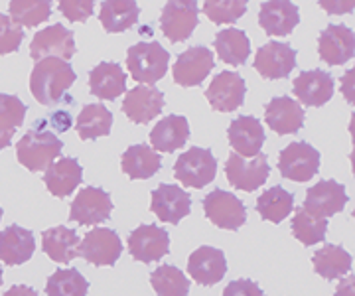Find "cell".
Wrapping results in <instances>:
<instances>
[{
  "label": "cell",
  "instance_id": "obj_1",
  "mask_svg": "<svg viewBox=\"0 0 355 296\" xmlns=\"http://www.w3.org/2000/svg\"><path fill=\"white\" fill-rule=\"evenodd\" d=\"M76 71L67 62L46 58L42 62H36L32 69L30 91L40 105L51 107L64 99L65 91L76 83Z\"/></svg>",
  "mask_w": 355,
  "mask_h": 296
},
{
  "label": "cell",
  "instance_id": "obj_2",
  "mask_svg": "<svg viewBox=\"0 0 355 296\" xmlns=\"http://www.w3.org/2000/svg\"><path fill=\"white\" fill-rule=\"evenodd\" d=\"M62 148L64 142L55 137V132L34 127L16 144V156L30 172H40L53 164V160L62 155Z\"/></svg>",
  "mask_w": 355,
  "mask_h": 296
},
{
  "label": "cell",
  "instance_id": "obj_3",
  "mask_svg": "<svg viewBox=\"0 0 355 296\" xmlns=\"http://www.w3.org/2000/svg\"><path fill=\"white\" fill-rule=\"evenodd\" d=\"M170 53L158 42H139L128 48L127 65L130 76L140 85H154L168 71Z\"/></svg>",
  "mask_w": 355,
  "mask_h": 296
},
{
  "label": "cell",
  "instance_id": "obj_4",
  "mask_svg": "<svg viewBox=\"0 0 355 296\" xmlns=\"http://www.w3.org/2000/svg\"><path fill=\"white\" fill-rule=\"evenodd\" d=\"M217 174V160L209 148L191 146L174 164V176L186 188H205Z\"/></svg>",
  "mask_w": 355,
  "mask_h": 296
},
{
  "label": "cell",
  "instance_id": "obj_5",
  "mask_svg": "<svg viewBox=\"0 0 355 296\" xmlns=\"http://www.w3.org/2000/svg\"><path fill=\"white\" fill-rule=\"evenodd\" d=\"M203 211H205V218L214 225L221 229H229V232L241 229L247 219V209L241 200L235 193L225 192L221 188H217L203 198Z\"/></svg>",
  "mask_w": 355,
  "mask_h": 296
},
{
  "label": "cell",
  "instance_id": "obj_6",
  "mask_svg": "<svg viewBox=\"0 0 355 296\" xmlns=\"http://www.w3.org/2000/svg\"><path fill=\"white\" fill-rule=\"evenodd\" d=\"M279 170L288 180L308 182L320 170V153L308 142H291L280 150Z\"/></svg>",
  "mask_w": 355,
  "mask_h": 296
},
{
  "label": "cell",
  "instance_id": "obj_7",
  "mask_svg": "<svg viewBox=\"0 0 355 296\" xmlns=\"http://www.w3.org/2000/svg\"><path fill=\"white\" fill-rule=\"evenodd\" d=\"M123 253L119 235L109 227H95L83 237L77 247V255L95 267H113Z\"/></svg>",
  "mask_w": 355,
  "mask_h": 296
},
{
  "label": "cell",
  "instance_id": "obj_8",
  "mask_svg": "<svg viewBox=\"0 0 355 296\" xmlns=\"http://www.w3.org/2000/svg\"><path fill=\"white\" fill-rule=\"evenodd\" d=\"M73 53H76L73 32L67 30L64 24H53V26L40 30L30 44V55L36 62H42L46 58H55V60L67 62L73 58Z\"/></svg>",
  "mask_w": 355,
  "mask_h": 296
},
{
  "label": "cell",
  "instance_id": "obj_9",
  "mask_svg": "<svg viewBox=\"0 0 355 296\" xmlns=\"http://www.w3.org/2000/svg\"><path fill=\"white\" fill-rule=\"evenodd\" d=\"M113 202L111 195L103 192L101 188L87 186L77 193L76 200L71 202L69 209V221L79 225H97L111 218Z\"/></svg>",
  "mask_w": 355,
  "mask_h": 296
},
{
  "label": "cell",
  "instance_id": "obj_10",
  "mask_svg": "<svg viewBox=\"0 0 355 296\" xmlns=\"http://www.w3.org/2000/svg\"><path fill=\"white\" fill-rule=\"evenodd\" d=\"M268 158L266 155L254 156L253 160H245L235 153L229 155L227 162H225V174H227L229 184L235 190H243V192H254L259 190L268 178Z\"/></svg>",
  "mask_w": 355,
  "mask_h": 296
},
{
  "label": "cell",
  "instance_id": "obj_11",
  "mask_svg": "<svg viewBox=\"0 0 355 296\" xmlns=\"http://www.w3.org/2000/svg\"><path fill=\"white\" fill-rule=\"evenodd\" d=\"M245 93H247L245 79L237 71H221L209 83L205 97L217 113H231L241 107L245 101Z\"/></svg>",
  "mask_w": 355,
  "mask_h": 296
},
{
  "label": "cell",
  "instance_id": "obj_12",
  "mask_svg": "<svg viewBox=\"0 0 355 296\" xmlns=\"http://www.w3.org/2000/svg\"><path fill=\"white\" fill-rule=\"evenodd\" d=\"M216 65L214 52L203 48V46H193L184 53H180L174 64V81L182 87H196L203 79L211 73Z\"/></svg>",
  "mask_w": 355,
  "mask_h": 296
},
{
  "label": "cell",
  "instance_id": "obj_13",
  "mask_svg": "<svg viewBox=\"0 0 355 296\" xmlns=\"http://www.w3.org/2000/svg\"><path fill=\"white\" fill-rule=\"evenodd\" d=\"M128 251L135 261L140 263H154L168 255L170 251V237L158 225H139L128 235Z\"/></svg>",
  "mask_w": 355,
  "mask_h": 296
},
{
  "label": "cell",
  "instance_id": "obj_14",
  "mask_svg": "<svg viewBox=\"0 0 355 296\" xmlns=\"http://www.w3.org/2000/svg\"><path fill=\"white\" fill-rule=\"evenodd\" d=\"M345 204H347L345 186L336 180H322L308 190L302 207L314 218L326 219L340 214Z\"/></svg>",
  "mask_w": 355,
  "mask_h": 296
},
{
  "label": "cell",
  "instance_id": "obj_15",
  "mask_svg": "<svg viewBox=\"0 0 355 296\" xmlns=\"http://www.w3.org/2000/svg\"><path fill=\"white\" fill-rule=\"evenodd\" d=\"M160 28L166 38L174 44L188 40L198 28V4L191 0L168 2L162 10Z\"/></svg>",
  "mask_w": 355,
  "mask_h": 296
},
{
  "label": "cell",
  "instance_id": "obj_16",
  "mask_svg": "<svg viewBox=\"0 0 355 296\" xmlns=\"http://www.w3.org/2000/svg\"><path fill=\"white\" fill-rule=\"evenodd\" d=\"M150 209L164 223H180L186 216H190V193L174 184H160L150 195Z\"/></svg>",
  "mask_w": 355,
  "mask_h": 296
},
{
  "label": "cell",
  "instance_id": "obj_17",
  "mask_svg": "<svg viewBox=\"0 0 355 296\" xmlns=\"http://www.w3.org/2000/svg\"><path fill=\"white\" fill-rule=\"evenodd\" d=\"M296 67V50L284 42H268L254 55V69L265 79L288 78Z\"/></svg>",
  "mask_w": 355,
  "mask_h": 296
},
{
  "label": "cell",
  "instance_id": "obj_18",
  "mask_svg": "<svg viewBox=\"0 0 355 296\" xmlns=\"http://www.w3.org/2000/svg\"><path fill=\"white\" fill-rule=\"evenodd\" d=\"M318 52L328 65L347 64L355 53V34L343 24H330L318 38Z\"/></svg>",
  "mask_w": 355,
  "mask_h": 296
},
{
  "label": "cell",
  "instance_id": "obj_19",
  "mask_svg": "<svg viewBox=\"0 0 355 296\" xmlns=\"http://www.w3.org/2000/svg\"><path fill=\"white\" fill-rule=\"evenodd\" d=\"M162 107H164V93L156 89L154 85H137L135 89L128 91L123 101L125 115L137 125L150 123L162 113Z\"/></svg>",
  "mask_w": 355,
  "mask_h": 296
},
{
  "label": "cell",
  "instance_id": "obj_20",
  "mask_svg": "<svg viewBox=\"0 0 355 296\" xmlns=\"http://www.w3.org/2000/svg\"><path fill=\"white\" fill-rule=\"evenodd\" d=\"M188 272L198 284H203V286L217 284L227 272V261H225L223 251L209 245L198 247L190 255Z\"/></svg>",
  "mask_w": 355,
  "mask_h": 296
},
{
  "label": "cell",
  "instance_id": "obj_21",
  "mask_svg": "<svg viewBox=\"0 0 355 296\" xmlns=\"http://www.w3.org/2000/svg\"><path fill=\"white\" fill-rule=\"evenodd\" d=\"M229 144L233 146L235 155L241 158H254L261 155L263 142H265V129L259 119L249 115L237 116L227 130Z\"/></svg>",
  "mask_w": 355,
  "mask_h": 296
},
{
  "label": "cell",
  "instance_id": "obj_22",
  "mask_svg": "<svg viewBox=\"0 0 355 296\" xmlns=\"http://www.w3.org/2000/svg\"><path fill=\"white\" fill-rule=\"evenodd\" d=\"M265 123L277 134H294L304 125V109L291 97H275L265 107Z\"/></svg>",
  "mask_w": 355,
  "mask_h": 296
},
{
  "label": "cell",
  "instance_id": "obj_23",
  "mask_svg": "<svg viewBox=\"0 0 355 296\" xmlns=\"http://www.w3.org/2000/svg\"><path fill=\"white\" fill-rule=\"evenodd\" d=\"M300 22L298 6L286 0L263 2L259 10V24L268 36H288Z\"/></svg>",
  "mask_w": 355,
  "mask_h": 296
},
{
  "label": "cell",
  "instance_id": "obj_24",
  "mask_svg": "<svg viewBox=\"0 0 355 296\" xmlns=\"http://www.w3.org/2000/svg\"><path fill=\"white\" fill-rule=\"evenodd\" d=\"M36 251V239L30 229L8 225L0 232V261L8 267H18L30 261Z\"/></svg>",
  "mask_w": 355,
  "mask_h": 296
},
{
  "label": "cell",
  "instance_id": "obj_25",
  "mask_svg": "<svg viewBox=\"0 0 355 296\" xmlns=\"http://www.w3.org/2000/svg\"><path fill=\"white\" fill-rule=\"evenodd\" d=\"M294 95L306 107H322L334 95V78L322 69H308L294 79Z\"/></svg>",
  "mask_w": 355,
  "mask_h": 296
},
{
  "label": "cell",
  "instance_id": "obj_26",
  "mask_svg": "<svg viewBox=\"0 0 355 296\" xmlns=\"http://www.w3.org/2000/svg\"><path fill=\"white\" fill-rule=\"evenodd\" d=\"M190 139V125L188 119L180 115H168L162 121L156 123V127L150 130V144L156 153H174L182 148Z\"/></svg>",
  "mask_w": 355,
  "mask_h": 296
},
{
  "label": "cell",
  "instance_id": "obj_27",
  "mask_svg": "<svg viewBox=\"0 0 355 296\" xmlns=\"http://www.w3.org/2000/svg\"><path fill=\"white\" fill-rule=\"evenodd\" d=\"M89 89L95 97L114 101L127 91V76L123 67L113 62H103L89 73Z\"/></svg>",
  "mask_w": 355,
  "mask_h": 296
},
{
  "label": "cell",
  "instance_id": "obj_28",
  "mask_svg": "<svg viewBox=\"0 0 355 296\" xmlns=\"http://www.w3.org/2000/svg\"><path fill=\"white\" fill-rule=\"evenodd\" d=\"M83 180V168L76 158H62L46 168L44 184L55 198H67Z\"/></svg>",
  "mask_w": 355,
  "mask_h": 296
},
{
  "label": "cell",
  "instance_id": "obj_29",
  "mask_svg": "<svg viewBox=\"0 0 355 296\" xmlns=\"http://www.w3.org/2000/svg\"><path fill=\"white\" fill-rule=\"evenodd\" d=\"M121 166L130 180H146V178H153L160 170L162 158L158 153H154L150 146L135 144L125 150V155L121 158Z\"/></svg>",
  "mask_w": 355,
  "mask_h": 296
},
{
  "label": "cell",
  "instance_id": "obj_30",
  "mask_svg": "<svg viewBox=\"0 0 355 296\" xmlns=\"http://www.w3.org/2000/svg\"><path fill=\"white\" fill-rule=\"evenodd\" d=\"M77 247H79L77 233L65 225H58V227H51L42 233L44 253L60 265H67L76 257H79Z\"/></svg>",
  "mask_w": 355,
  "mask_h": 296
},
{
  "label": "cell",
  "instance_id": "obj_31",
  "mask_svg": "<svg viewBox=\"0 0 355 296\" xmlns=\"http://www.w3.org/2000/svg\"><path fill=\"white\" fill-rule=\"evenodd\" d=\"M113 127L111 111L101 103L85 105L77 116L76 129L81 141H95L99 137H107Z\"/></svg>",
  "mask_w": 355,
  "mask_h": 296
},
{
  "label": "cell",
  "instance_id": "obj_32",
  "mask_svg": "<svg viewBox=\"0 0 355 296\" xmlns=\"http://www.w3.org/2000/svg\"><path fill=\"white\" fill-rule=\"evenodd\" d=\"M312 263H314V270L326 281L342 279L352 270V255L340 245H324L320 251L314 253Z\"/></svg>",
  "mask_w": 355,
  "mask_h": 296
},
{
  "label": "cell",
  "instance_id": "obj_33",
  "mask_svg": "<svg viewBox=\"0 0 355 296\" xmlns=\"http://www.w3.org/2000/svg\"><path fill=\"white\" fill-rule=\"evenodd\" d=\"M139 4L132 0H107L103 2L99 20L109 34H116V32H125L130 26H135L139 20Z\"/></svg>",
  "mask_w": 355,
  "mask_h": 296
},
{
  "label": "cell",
  "instance_id": "obj_34",
  "mask_svg": "<svg viewBox=\"0 0 355 296\" xmlns=\"http://www.w3.org/2000/svg\"><path fill=\"white\" fill-rule=\"evenodd\" d=\"M216 50L221 62L229 65H243L251 53V40L237 28H227L217 32Z\"/></svg>",
  "mask_w": 355,
  "mask_h": 296
},
{
  "label": "cell",
  "instance_id": "obj_35",
  "mask_svg": "<svg viewBox=\"0 0 355 296\" xmlns=\"http://www.w3.org/2000/svg\"><path fill=\"white\" fill-rule=\"evenodd\" d=\"M292 207H294V195L286 192L282 186L268 188L257 200V211L261 214V218L270 221V223L284 221L292 214Z\"/></svg>",
  "mask_w": 355,
  "mask_h": 296
},
{
  "label": "cell",
  "instance_id": "obj_36",
  "mask_svg": "<svg viewBox=\"0 0 355 296\" xmlns=\"http://www.w3.org/2000/svg\"><path fill=\"white\" fill-rule=\"evenodd\" d=\"M24 116L26 105L18 97L0 93V150L10 144L16 130L24 125Z\"/></svg>",
  "mask_w": 355,
  "mask_h": 296
},
{
  "label": "cell",
  "instance_id": "obj_37",
  "mask_svg": "<svg viewBox=\"0 0 355 296\" xmlns=\"http://www.w3.org/2000/svg\"><path fill=\"white\" fill-rule=\"evenodd\" d=\"M150 284L158 296H188L190 281L174 265H160L150 275Z\"/></svg>",
  "mask_w": 355,
  "mask_h": 296
},
{
  "label": "cell",
  "instance_id": "obj_38",
  "mask_svg": "<svg viewBox=\"0 0 355 296\" xmlns=\"http://www.w3.org/2000/svg\"><path fill=\"white\" fill-rule=\"evenodd\" d=\"M87 279L77 269H60L50 275L46 296H87Z\"/></svg>",
  "mask_w": 355,
  "mask_h": 296
},
{
  "label": "cell",
  "instance_id": "obj_39",
  "mask_svg": "<svg viewBox=\"0 0 355 296\" xmlns=\"http://www.w3.org/2000/svg\"><path fill=\"white\" fill-rule=\"evenodd\" d=\"M292 233L300 243L310 247V245L324 241V237L328 233V221L314 218L312 214L306 211L304 207H296L294 218H292Z\"/></svg>",
  "mask_w": 355,
  "mask_h": 296
},
{
  "label": "cell",
  "instance_id": "obj_40",
  "mask_svg": "<svg viewBox=\"0 0 355 296\" xmlns=\"http://www.w3.org/2000/svg\"><path fill=\"white\" fill-rule=\"evenodd\" d=\"M8 16L18 26L34 28L46 22L51 14V2L48 0H14L8 6Z\"/></svg>",
  "mask_w": 355,
  "mask_h": 296
},
{
  "label": "cell",
  "instance_id": "obj_41",
  "mask_svg": "<svg viewBox=\"0 0 355 296\" xmlns=\"http://www.w3.org/2000/svg\"><path fill=\"white\" fill-rule=\"evenodd\" d=\"M247 12V2L243 0H207L203 4V14L214 24H233Z\"/></svg>",
  "mask_w": 355,
  "mask_h": 296
},
{
  "label": "cell",
  "instance_id": "obj_42",
  "mask_svg": "<svg viewBox=\"0 0 355 296\" xmlns=\"http://www.w3.org/2000/svg\"><path fill=\"white\" fill-rule=\"evenodd\" d=\"M24 30L8 14H0V53H12L20 48Z\"/></svg>",
  "mask_w": 355,
  "mask_h": 296
},
{
  "label": "cell",
  "instance_id": "obj_43",
  "mask_svg": "<svg viewBox=\"0 0 355 296\" xmlns=\"http://www.w3.org/2000/svg\"><path fill=\"white\" fill-rule=\"evenodd\" d=\"M93 8H95V2H91V0H77V2L64 0V2H60V10L71 22H85L93 14Z\"/></svg>",
  "mask_w": 355,
  "mask_h": 296
},
{
  "label": "cell",
  "instance_id": "obj_44",
  "mask_svg": "<svg viewBox=\"0 0 355 296\" xmlns=\"http://www.w3.org/2000/svg\"><path fill=\"white\" fill-rule=\"evenodd\" d=\"M221 296H265V293L251 279H239V281L229 283Z\"/></svg>",
  "mask_w": 355,
  "mask_h": 296
},
{
  "label": "cell",
  "instance_id": "obj_45",
  "mask_svg": "<svg viewBox=\"0 0 355 296\" xmlns=\"http://www.w3.org/2000/svg\"><path fill=\"white\" fill-rule=\"evenodd\" d=\"M354 284H355V277L354 275H347V277L342 279L340 284H338V288H336V296H355Z\"/></svg>",
  "mask_w": 355,
  "mask_h": 296
},
{
  "label": "cell",
  "instance_id": "obj_46",
  "mask_svg": "<svg viewBox=\"0 0 355 296\" xmlns=\"http://www.w3.org/2000/svg\"><path fill=\"white\" fill-rule=\"evenodd\" d=\"M4 296H40L32 286H24V284H16V286H10Z\"/></svg>",
  "mask_w": 355,
  "mask_h": 296
},
{
  "label": "cell",
  "instance_id": "obj_47",
  "mask_svg": "<svg viewBox=\"0 0 355 296\" xmlns=\"http://www.w3.org/2000/svg\"><path fill=\"white\" fill-rule=\"evenodd\" d=\"M320 6H322V8H326V10H328V12H345V10H352V8H354V2H347V4H340V6H338V4H328V2H320Z\"/></svg>",
  "mask_w": 355,
  "mask_h": 296
},
{
  "label": "cell",
  "instance_id": "obj_48",
  "mask_svg": "<svg viewBox=\"0 0 355 296\" xmlns=\"http://www.w3.org/2000/svg\"><path fill=\"white\" fill-rule=\"evenodd\" d=\"M0 286H2V270H0Z\"/></svg>",
  "mask_w": 355,
  "mask_h": 296
},
{
  "label": "cell",
  "instance_id": "obj_49",
  "mask_svg": "<svg viewBox=\"0 0 355 296\" xmlns=\"http://www.w3.org/2000/svg\"><path fill=\"white\" fill-rule=\"evenodd\" d=\"M0 219H2V207H0Z\"/></svg>",
  "mask_w": 355,
  "mask_h": 296
}]
</instances>
